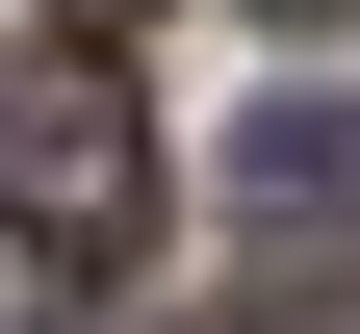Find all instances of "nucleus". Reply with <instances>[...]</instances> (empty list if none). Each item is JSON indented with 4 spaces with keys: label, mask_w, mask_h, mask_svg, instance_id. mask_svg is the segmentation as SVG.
<instances>
[{
    "label": "nucleus",
    "mask_w": 360,
    "mask_h": 334,
    "mask_svg": "<svg viewBox=\"0 0 360 334\" xmlns=\"http://www.w3.org/2000/svg\"><path fill=\"white\" fill-rule=\"evenodd\" d=\"M0 231L26 257H129L155 231V129L103 52H0Z\"/></svg>",
    "instance_id": "obj_1"
},
{
    "label": "nucleus",
    "mask_w": 360,
    "mask_h": 334,
    "mask_svg": "<svg viewBox=\"0 0 360 334\" xmlns=\"http://www.w3.org/2000/svg\"><path fill=\"white\" fill-rule=\"evenodd\" d=\"M257 231H360V103H257Z\"/></svg>",
    "instance_id": "obj_2"
},
{
    "label": "nucleus",
    "mask_w": 360,
    "mask_h": 334,
    "mask_svg": "<svg viewBox=\"0 0 360 334\" xmlns=\"http://www.w3.org/2000/svg\"><path fill=\"white\" fill-rule=\"evenodd\" d=\"M232 334H360V283H257V309H232Z\"/></svg>",
    "instance_id": "obj_3"
},
{
    "label": "nucleus",
    "mask_w": 360,
    "mask_h": 334,
    "mask_svg": "<svg viewBox=\"0 0 360 334\" xmlns=\"http://www.w3.org/2000/svg\"><path fill=\"white\" fill-rule=\"evenodd\" d=\"M103 26H155V0H52V52H103Z\"/></svg>",
    "instance_id": "obj_4"
},
{
    "label": "nucleus",
    "mask_w": 360,
    "mask_h": 334,
    "mask_svg": "<svg viewBox=\"0 0 360 334\" xmlns=\"http://www.w3.org/2000/svg\"><path fill=\"white\" fill-rule=\"evenodd\" d=\"M257 26H335V0H257Z\"/></svg>",
    "instance_id": "obj_5"
}]
</instances>
